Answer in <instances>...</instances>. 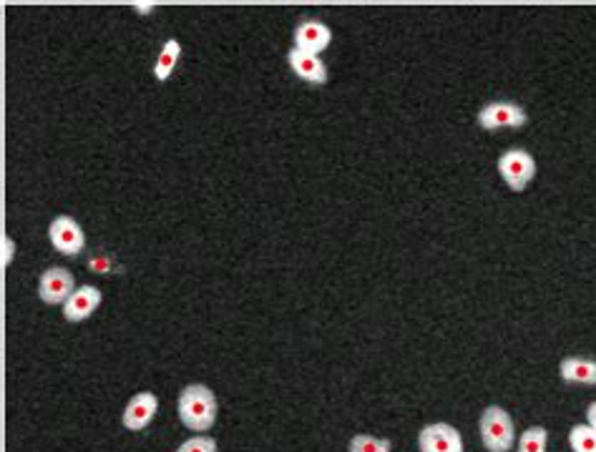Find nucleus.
<instances>
[{"instance_id": "6e6552de", "label": "nucleus", "mask_w": 596, "mask_h": 452, "mask_svg": "<svg viewBox=\"0 0 596 452\" xmlns=\"http://www.w3.org/2000/svg\"><path fill=\"white\" fill-rule=\"evenodd\" d=\"M292 43H295V48H300V51L320 56L322 51L330 48L332 28L327 26V23L317 21V18H302L295 26V31H292Z\"/></svg>"}, {"instance_id": "ddd939ff", "label": "nucleus", "mask_w": 596, "mask_h": 452, "mask_svg": "<svg viewBox=\"0 0 596 452\" xmlns=\"http://www.w3.org/2000/svg\"><path fill=\"white\" fill-rule=\"evenodd\" d=\"M179 58H182V43L177 41V38H166V43L161 46L159 56H156V63H154V81L156 83H164L172 78L174 68H177Z\"/></svg>"}, {"instance_id": "2eb2a0df", "label": "nucleus", "mask_w": 596, "mask_h": 452, "mask_svg": "<svg viewBox=\"0 0 596 452\" xmlns=\"http://www.w3.org/2000/svg\"><path fill=\"white\" fill-rule=\"evenodd\" d=\"M571 452H596V430L589 422H579L569 430Z\"/></svg>"}, {"instance_id": "f8f14e48", "label": "nucleus", "mask_w": 596, "mask_h": 452, "mask_svg": "<svg viewBox=\"0 0 596 452\" xmlns=\"http://www.w3.org/2000/svg\"><path fill=\"white\" fill-rule=\"evenodd\" d=\"M559 377L569 385H596V360L591 357H576L569 355L559 362Z\"/></svg>"}, {"instance_id": "7ed1b4c3", "label": "nucleus", "mask_w": 596, "mask_h": 452, "mask_svg": "<svg viewBox=\"0 0 596 452\" xmlns=\"http://www.w3.org/2000/svg\"><path fill=\"white\" fill-rule=\"evenodd\" d=\"M496 171L506 186L516 194L529 189L531 181L536 179V159L521 146H514V149H506L496 159Z\"/></svg>"}, {"instance_id": "9b49d317", "label": "nucleus", "mask_w": 596, "mask_h": 452, "mask_svg": "<svg viewBox=\"0 0 596 452\" xmlns=\"http://www.w3.org/2000/svg\"><path fill=\"white\" fill-rule=\"evenodd\" d=\"M287 66H290V71L295 73L297 78L312 83V86H325L327 78H330V73H327V63L322 61L320 56L300 51V48L295 46L287 51Z\"/></svg>"}, {"instance_id": "aec40b11", "label": "nucleus", "mask_w": 596, "mask_h": 452, "mask_svg": "<svg viewBox=\"0 0 596 452\" xmlns=\"http://www.w3.org/2000/svg\"><path fill=\"white\" fill-rule=\"evenodd\" d=\"M586 422H589V425L596 430V400L586 407Z\"/></svg>"}, {"instance_id": "a211bd4d", "label": "nucleus", "mask_w": 596, "mask_h": 452, "mask_svg": "<svg viewBox=\"0 0 596 452\" xmlns=\"http://www.w3.org/2000/svg\"><path fill=\"white\" fill-rule=\"evenodd\" d=\"M13 259H16V242L8 234H3V269L11 267Z\"/></svg>"}, {"instance_id": "dca6fc26", "label": "nucleus", "mask_w": 596, "mask_h": 452, "mask_svg": "<svg viewBox=\"0 0 596 452\" xmlns=\"http://www.w3.org/2000/svg\"><path fill=\"white\" fill-rule=\"evenodd\" d=\"M348 452H393V440L390 437H375V435H353L348 442Z\"/></svg>"}, {"instance_id": "423d86ee", "label": "nucleus", "mask_w": 596, "mask_h": 452, "mask_svg": "<svg viewBox=\"0 0 596 452\" xmlns=\"http://www.w3.org/2000/svg\"><path fill=\"white\" fill-rule=\"evenodd\" d=\"M420 452H463V437L448 422H431L415 437Z\"/></svg>"}, {"instance_id": "39448f33", "label": "nucleus", "mask_w": 596, "mask_h": 452, "mask_svg": "<svg viewBox=\"0 0 596 452\" xmlns=\"http://www.w3.org/2000/svg\"><path fill=\"white\" fill-rule=\"evenodd\" d=\"M48 242L63 257H78L83 252V247H86V234H83L81 224L73 216L58 214L48 224Z\"/></svg>"}, {"instance_id": "9d476101", "label": "nucleus", "mask_w": 596, "mask_h": 452, "mask_svg": "<svg viewBox=\"0 0 596 452\" xmlns=\"http://www.w3.org/2000/svg\"><path fill=\"white\" fill-rule=\"evenodd\" d=\"M101 299H104V294H101V289L94 287V284L76 287V292H73L71 297H68V302L63 304V319L71 324L86 322V319L101 307Z\"/></svg>"}, {"instance_id": "0eeeda50", "label": "nucleus", "mask_w": 596, "mask_h": 452, "mask_svg": "<svg viewBox=\"0 0 596 452\" xmlns=\"http://www.w3.org/2000/svg\"><path fill=\"white\" fill-rule=\"evenodd\" d=\"M73 292H76V282H73L71 269L66 267L46 269L41 279H38V297H41V302L51 304V307L66 304Z\"/></svg>"}, {"instance_id": "4468645a", "label": "nucleus", "mask_w": 596, "mask_h": 452, "mask_svg": "<svg viewBox=\"0 0 596 452\" xmlns=\"http://www.w3.org/2000/svg\"><path fill=\"white\" fill-rule=\"evenodd\" d=\"M546 447H549V430L544 425L529 427L516 442V452H546Z\"/></svg>"}, {"instance_id": "f03ea898", "label": "nucleus", "mask_w": 596, "mask_h": 452, "mask_svg": "<svg viewBox=\"0 0 596 452\" xmlns=\"http://www.w3.org/2000/svg\"><path fill=\"white\" fill-rule=\"evenodd\" d=\"M478 435L488 452H511L516 445L514 417L508 415L506 407L488 405L478 417Z\"/></svg>"}, {"instance_id": "1a4fd4ad", "label": "nucleus", "mask_w": 596, "mask_h": 452, "mask_svg": "<svg viewBox=\"0 0 596 452\" xmlns=\"http://www.w3.org/2000/svg\"><path fill=\"white\" fill-rule=\"evenodd\" d=\"M156 410H159V397L154 392H136L129 402H126V410L121 415V422L129 432H141L154 422Z\"/></svg>"}, {"instance_id": "6ab92c4d", "label": "nucleus", "mask_w": 596, "mask_h": 452, "mask_svg": "<svg viewBox=\"0 0 596 452\" xmlns=\"http://www.w3.org/2000/svg\"><path fill=\"white\" fill-rule=\"evenodd\" d=\"M134 11H139L141 16H149V13L156 11L154 3H134Z\"/></svg>"}, {"instance_id": "20e7f679", "label": "nucleus", "mask_w": 596, "mask_h": 452, "mask_svg": "<svg viewBox=\"0 0 596 452\" xmlns=\"http://www.w3.org/2000/svg\"><path fill=\"white\" fill-rule=\"evenodd\" d=\"M476 124L483 131L493 134V131L503 129H524L529 124V113L521 103L508 101V98H498V101L486 103L481 111L476 113Z\"/></svg>"}, {"instance_id": "f257e3e1", "label": "nucleus", "mask_w": 596, "mask_h": 452, "mask_svg": "<svg viewBox=\"0 0 596 452\" xmlns=\"http://www.w3.org/2000/svg\"><path fill=\"white\" fill-rule=\"evenodd\" d=\"M177 415L187 430L197 432V435H207L219 415L217 395L202 382L187 385L177 397Z\"/></svg>"}, {"instance_id": "f3484780", "label": "nucleus", "mask_w": 596, "mask_h": 452, "mask_svg": "<svg viewBox=\"0 0 596 452\" xmlns=\"http://www.w3.org/2000/svg\"><path fill=\"white\" fill-rule=\"evenodd\" d=\"M177 452H219L217 440L209 435H194L177 447Z\"/></svg>"}]
</instances>
